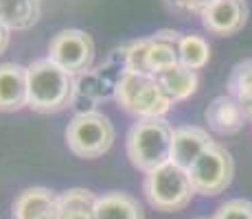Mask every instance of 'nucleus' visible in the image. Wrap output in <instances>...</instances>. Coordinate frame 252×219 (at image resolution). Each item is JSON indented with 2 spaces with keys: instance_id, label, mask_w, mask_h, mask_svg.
<instances>
[{
  "instance_id": "nucleus-1",
  "label": "nucleus",
  "mask_w": 252,
  "mask_h": 219,
  "mask_svg": "<svg viewBox=\"0 0 252 219\" xmlns=\"http://www.w3.org/2000/svg\"><path fill=\"white\" fill-rule=\"evenodd\" d=\"M29 108L40 114H55L72 108L77 90V77L57 66L53 60L42 57L27 66Z\"/></svg>"
},
{
  "instance_id": "nucleus-2",
  "label": "nucleus",
  "mask_w": 252,
  "mask_h": 219,
  "mask_svg": "<svg viewBox=\"0 0 252 219\" xmlns=\"http://www.w3.org/2000/svg\"><path fill=\"white\" fill-rule=\"evenodd\" d=\"M173 129L167 119H138L129 127L125 149L127 158L138 171L152 173L171 162Z\"/></svg>"
},
{
  "instance_id": "nucleus-3",
  "label": "nucleus",
  "mask_w": 252,
  "mask_h": 219,
  "mask_svg": "<svg viewBox=\"0 0 252 219\" xmlns=\"http://www.w3.org/2000/svg\"><path fill=\"white\" fill-rule=\"evenodd\" d=\"M143 193L149 206H154L156 211L176 213L191 204L195 188H193L187 169L169 162L156 171L145 173Z\"/></svg>"
},
{
  "instance_id": "nucleus-4",
  "label": "nucleus",
  "mask_w": 252,
  "mask_h": 219,
  "mask_svg": "<svg viewBox=\"0 0 252 219\" xmlns=\"http://www.w3.org/2000/svg\"><path fill=\"white\" fill-rule=\"evenodd\" d=\"M114 143V125L103 112L92 110L75 114L66 127V145L77 158L94 160L110 152Z\"/></svg>"
},
{
  "instance_id": "nucleus-5",
  "label": "nucleus",
  "mask_w": 252,
  "mask_h": 219,
  "mask_svg": "<svg viewBox=\"0 0 252 219\" xmlns=\"http://www.w3.org/2000/svg\"><path fill=\"white\" fill-rule=\"evenodd\" d=\"M235 175V160L224 145L211 143L206 152L191 164L189 178L197 195H220L230 187Z\"/></svg>"
},
{
  "instance_id": "nucleus-6",
  "label": "nucleus",
  "mask_w": 252,
  "mask_h": 219,
  "mask_svg": "<svg viewBox=\"0 0 252 219\" xmlns=\"http://www.w3.org/2000/svg\"><path fill=\"white\" fill-rule=\"evenodd\" d=\"M48 60L79 77L88 72L94 62V42L81 29H64L55 33L48 44Z\"/></svg>"
},
{
  "instance_id": "nucleus-7",
  "label": "nucleus",
  "mask_w": 252,
  "mask_h": 219,
  "mask_svg": "<svg viewBox=\"0 0 252 219\" xmlns=\"http://www.w3.org/2000/svg\"><path fill=\"white\" fill-rule=\"evenodd\" d=\"M200 18L211 35L230 37L246 27L248 4L244 0H215Z\"/></svg>"
},
{
  "instance_id": "nucleus-8",
  "label": "nucleus",
  "mask_w": 252,
  "mask_h": 219,
  "mask_svg": "<svg viewBox=\"0 0 252 219\" xmlns=\"http://www.w3.org/2000/svg\"><path fill=\"white\" fill-rule=\"evenodd\" d=\"M11 219H60V195L46 187H29L18 193Z\"/></svg>"
},
{
  "instance_id": "nucleus-9",
  "label": "nucleus",
  "mask_w": 252,
  "mask_h": 219,
  "mask_svg": "<svg viewBox=\"0 0 252 219\" xmlns=\"http://www.w3.org/2000/svg\"><path fill=\"white\" fill-rule=\"evenodd\" d=\"M29 108L27 66L16 62L0 64V112H18Z\"/></svg>"
},
{
  "instance_id": "nucleus-10",
  "label": "nucleus",
  "mask_w": 252,
  "mask_h": 219,
  "mask_svg": "<svg viewBox=\"0 0 252 219\" xmlns=\"http://www.w3.org/2000/svg\"><path fill=\"white\" fill-rule=\"evenodd\" d=\"M182 33L173 29H160L154 35H149L147 48V75L158 77L171 68L180 66V55H178V42Z\"/></svg>"
},
{
  "instance_id": "nucleus-11",
  "label": "nucleus",
  "mask_w": 252,
  "mask_h": 219,
  "mask_svg": "<svg viewBox=\"0 0 252 219\" xmlns=\"http://www.w3.org/2000/svg\"><path fill=\"white\" fill-rule=\"evenodd\" d=\"M204 119H206L208 129L220 134V136L237 134V131L244 129L246 121H248L244 114V110H241V105L237 103L230 94L215 96V99L206 105Z\"/></svg>"
},
{
  "instance_id": "nucleus-12",
  "label": "nucleus",
  "mask_w": 252,
  "mask_h": 219,
  "mask_svg": "<svg viewBox=\"0 0 252 219\" xmlns=\"http://www.w3.org/2000/svg\"><path fill=\"white\" fill-rule=\"evenodd\" d=\"M213 143L211 134L204 127L197 125H184V127H176L173 131V154L171 162L182 169H191V164L206 152V147Z\"/></svg>"
},
{
  "instance_id": "nucleus-13",
  "label": "nucleus",
  "mask_w": 252,
  "mask_h": 219,
  "mask_svg": "<svg viewBox=\"0 0 252 219\" xmlns=\"http://www.w3.org/2000/svg\"><path fill=\"white\" fill-rule=\"evenodd\" d=\"M173 105H176L173 99L162 90V86L158 84L156 77H149V81L143 86V90L134 99L129 114H134L136 119H164V114Z\"/></svg>"
},
{
  "instance_id": "nucleus-14",
  "label": "nucleus",
  "mask_w": 252,
  "mask_h": 219,
  "mask_svg": "<svg viewBox=\"0 0 252 219\" xmlns=\"http://www.w3.org/2000/svg\"><path fill=\"white\" fill-rule=\"evenodd\" d=\"M94 219H145L143 206L134 195L110 191L96 197Z\"/></svg>"
},
{
  "instance_id": "nucleus-15",
  "label": "nucleus",
  "mask_w": 252,
  "mask_h": 219,
  "mask_svg": "<svg viewBox=\"0 0 252 219\" xmlns=\"http://www.w3.org/2000/svg\"><path fill=\"white\" fill-rule=\"evenodd\" d=\"M42 16V0H0V22L11 31H29Z\"/></svg>"
},
{
  "instance_id": "nucleus-16",
  "label": "nucleus",
  "mask_w": 252,
  "mask_h": 219,
  "mask_svg": "<svg viewBox=\"0 0 252 219\" xmlns=\"http://www.w3.org/2000/svg\"><path fill=\"white\" fill-rule=\"evenodd\" d=\"M156 79H158V84L162 86V90L173 99V103L187 101L189 96L195 94L197 86H200V75H197V70H191V68H184V66L171 68V70L158 75Z\"/></svg>"
},
{
  "instance_id": "nucleus-17",
  "label": "nucleus",
  "mask_w": 252,
  "mask_h": 219,
  "mask_svg": "<svg viewBox=\"0 0 252 219\" xmlns=\"http://www.w3.org/2000/svg\"><path fill=\"white\" fill-rule=\"evenodd\" d=\"M96 195L88 188H68L60 195V219H94Z\"/></svg>"
},
{
  "instance_id": "nucleus-18",
  "label": "nucleus",
  "mask_w": 252,
  "mask_h": 219,
  "mask_svg": "<svg viewBox=\"0 0 252 219\" xmlns=\"http://www.w3.org/2000/svg\"><path fill=\"white\" fill-rule=\"evenodd\" d=\"M228 94L241 105L246 119L252 121V60H244L228 77Z\"/></svg>"
},
{
  "instance_id": "nucleus-19",
  "label": "nucleus",
  "mask_w": 252,
  "mask_h": 219,
  "mask_svg": "<svg viewBox=\"0 0 252 219\" xmlns=\"http://www.w3.org/2000/svg\"><path fill=\"white\" fill-rule=\"evenodd\" d=\"M180 66L191 70H202L211 60V46L200 33H182L178 42Z\"/></svg>"
},
{
  "instance_id": "nucleus-20",
  "label": "nucleus",
  "mask_w": 252,
  "mask_h": 219,
  "mask_svg": "<svg viewBox=\"0 0 252 219\" xmlns=\"http://www.w3.org/2000/svg\"><path fill=\"white\" fill-rule=\"evenodd\" d=\"M152 75H143V72H129L125 70L121 75L119 84H116V90H114V101L121 105L125 112H129L132 108L134 99L138 96V92L143 90V86L149 81Z\"/></svg>"
},
{
  "instance_id": "nucleus-21",
  "label": "nucleus",
  "mask_w": 252,
  "mask_h": 219,
  "mask_svg": "<svg viewBox=\"0 0 252 219\" xmlns=\"http://www.w3.org/2000/svg\"><path fill=\"white\" fill-rule=\"evenodd\" d=\"M147 48L149 37H138L125 44V70L147 75Z\"/></svg>"
},
{
  "instance_id": "nucleus-22",
  "label": "nucleus",
  "mask_w": 252,
  "mask_h": 219,
  "mask_svg": "<svg viewBox=\"0 0 252 219\" xmlns=\"http://www.w3.org/2000/svg\"><path fill=\"white\" fill-rule=\"evenodd\" d=\"M213 219H252V202L250 199H228L215 211Z\"/></svg>"
},
{
  "instance_id": "nucleus-23",
  "label": "nucleus",
  "mask_w": 252,
  "mask_h": 219,
  "mask_svg": "<svg viewBox=\"0 0 252 219\" xmlns=\"http://www.w3.org/2000/svg\"><path fill=\"white\" fill-rule=\"evenodd\" d=\"M215 0H167V4L173 9V11H180V13H202L206 11Z\"/></svg>"
},
{
  "instance_id": "nucleus-24",
  "label": "nucleus",
  "mask_w": 252,
  "mask_h": 219,
  "mask_svg": "<svg viewBox=\"0 0 252 219\" xmlns=\"http://www.w3.org/2000/svg\"><path fill=\"white\" fill-rule=\"evenodd\" d=\"M9 42H11V29L0 22V55H4V51L9 48Z\"/></svg>"
}]
</instances>
